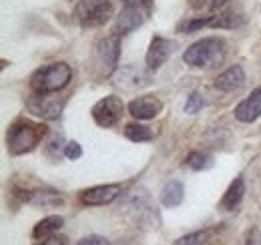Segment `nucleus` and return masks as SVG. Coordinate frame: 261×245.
I'll return each mask as SVG.
<instances>
[{"label":"nucleus","instance_id":"obj_10","mask_svg":"<svg viewBox=\"0 0 261 245\" xmlns=\"http://www.w3.org/2000/svg\"><path fill=\"white\" fill-rule=\"evenodd\" d=\"M177 48V42L171 40V38H165V36H153L151 44H149V51H147V57H145V64L149 70L157 72L161 66H163L167 59L175 53Z\"/></svg>","mask_w":261,"mask_h":245},{"label":"nucleus","instance_id":"obj_27","mask_svg":"<svg viewBox=\"0 0 261 245\" xmlns=\"http://www.w3.org/2000/svg\"><path fill=\"white\" fill-rule=\"evenodd\" d=\"M243 245H261V229L259 227H251L245 233V243Z\"/></svg>","mask_w":261,"mask_h":245},{"label":"nucleus","instance_id":"obj_30","mask_svg":"<svg viewBox=\"0 0 261 245\" xmlns=\"http://www.w3.org/2000/svg\"><path fill=\"white\" fill-rule=\"evenodd\" d=\"M125 4H129V2H141V0H123Z\"/></svg>","mask_w":261,"mask_h":245},{"label":"nucleus","instance_id":"obj_13","mask_svg":"<svg viewBox=\"0 0 261 245\" xmlns=\"http://www.w3.org/2000/svg\"><path fill=\"white\" fill-rule=\"evenodd\" d=\"M121 195V185L117 183H109V185H97V187H91V189H85L81 193V203L83 205H107L111 201H115L117 197Z\"/></svg>","mask_w":261,"mask_h":245},{"label":"nucleus","instance_id":"obj_8","mask_svg":"<svg viewBox=\"0 0 261 245\" xmlns=\"http://www.w3.org/2000/svg\"><path fill=\"white\" fill-rule=\"evenodd\" d=\"M65 103V99H57L53 94H34L27 101V109L38 119L55 121V119H59L63 115Z\"/></svg>","mask_w":261,"mask_h":245},{"label":"nucleus","instance_id":"obj_7","mask_svg":"<svg viewBox=\"0 0 261 245\" xmlns=\"http://www.w3.org/2000/svg\"><path fill=\"white\" fill-rule=\"evenodd\" d=\"M123 113H125V103L117 94L102 96L100 101L95 103V107L91 109V115H93L95 122H97L98 127H102V129L115 127L117 122L121 121Z\"/></svg>","mask_w":261,"mask_h":245},{"label":"nucleus","instance_id":"obj_16","mask_svg":"<svg viewBox=\"0 0 261 245\" xmlns=\"http://www.w3.org/2000/svg\"><path fill=\"white\" fill-rule=\"evenodd\" d=\"M245 22V16L237 8H221L219 12L211 14V24L209 29H237Z\"/></svg>","mask_w":261,"mask_h":245},{"label":"nucleus","instance_id":"obj_9","mask_svg":"<svg viewBox=\"0 0 261 245\" xmlns=\"http://www.w3.org/2000/svg\"><path fill=\"white\" fill-rule=\"evenodd\" d=\"M119 55H121V36L119 34H111L98 42L95 48V59H97L98 66L102 68V75H111L117 68Z\"/></svg>","mask_w":261,"mask_h":245},{"label":"nucleus","instance_id":"obj_1","mask_svg":"<svg viewBox=\"0 0 261 245\" xmlns=\"http://www.w3.org/2000/svg\"><path fill=\"white\" fill-rule=\"evenodd\" d=\"M46 133H48V127L42 122L31 121V119H16L10 125L8 135H6L8 153L14 157L31 153L40 145Z\"/></svg>","mask_w":261,"mask_h":245},{"label":"nucleus","instance_id":"obj_25","mask_svg":"<svg viewBox=\"0 0 261 245\" xmlns=\"http://www.w3.org/2000/svg\"><path fill=\"white\" fill-rule=\"evenodd\" d=\"M205 105H207V103H205V99H203L199 92H191V94L187 96V103H185V113H187V115H197Z\"/></svg>","mask_w":261,"mask_h":245},{"label":"nucleus","instance_id":"obj_21","mask_svg":"<svg viewBox=\"0 0 261 245\" xmlns=\"http://www.w3.org/2000/svg\"><path fill=\"white\" fill-rule=\"evenodd\" d=\"M185 165L191 167L193 171H207L213 167V157L209 153H203V151H193L187 155Z\"/></svg>","mask_w":261,"mask_h":245},{"label":"nucleus","instance_id":"obj_28","mask_svg":"<svg viewBox=\"0 0 261 245\" xmlns=\"http://www.w3.org/2000/svg\"><path fill=\"white\" fill-rule=\"evenodd\" d=\"M76 245H111V241L100 235H89V237H83Z\"/></svg>","mask_w":261,"mask_h":245},{"label":"nucleus","instance_id":"obj_18","mask_svg":"<svg viewBox=\"0 0 261 245\" xmlns=\"http://www.w3.org/2000/svg\"><path fill=\"white\" fill-rule=\"evenodd\" d=\"M183 199H185V187L181 181H177V179H171V181H167L163 185V189H161V203H163L165 207H179L181 203H183Z\"/></svg>","mask_w":261,"mask_h":245},{"label":"nucleus","instance_id":"obj_22","mask_svg":"<svg viewBox=\"0 0 261 245\" xmlns=\"http://www.w3.org/2000/svg\"><path fill=\"white\" fill-rule=\"evenodd\" d=\"M211 24V14L209 16H197V18H185L177 24V32H183V34H191V32H197L205 27Z\"/></svg>","mask_w":261,"mask_h":245},{"label":"nucleus","instance_id":"obj_14","mask_svg":"<svg viewBox=\"0 0 261 245\" xmlns=\"http://www.w3.org/2000/svg\"><path fill=\"white\" fill-rule=\"evenodd\" d=\"M235 119L241 122H253L261 117V87L253 89L247 99L235 107Z\"/></svg>","mask_w":261,"mask_h":245},{"label":"nucleus","instance_id":"obj_12","mask_svg":"<svg viewBox=\"0 0 261 245\" xmlns=\"http://www.w3.org/2000/svg\"><path fill=\"white\" fill-rule=\"evenodd\" d=\"M22 201H27L29 205H33L36 209H55V207H61L65 203V197L55 191V189H48V187H42V189H29V191H22Z\"/></svg>","mask_w":261,"mask_h":245},{"label":"nucleus","instance_id":"obj_24","mask_svg":"<svg viewBox=\"0 0 261 245\" xmlns=\"http://www.w3.org/2000/svg\"><path fill=\"white\" fill-rule=\"evenodd\" d=\"M229 0H189L193 10H203V12H217L227 6Z\"/></svg>","mask_w":261,"mask_h":245},{"label":"nucleus","instance_id":"obj_5","mask_svg":"<svg viewBox=\"0 0 261 245\" xmlns=\"http://www.w3.org/2000/svg\"><path fill=\"white\" fill-rule=\"evenodd\" d=\"M151 81H153V70L143 68L139 64H125L113 77V85L123 92H135L139 89H145L151 85Z\"/></svg>","mask_w":261,"mask_h":245},{"label":"nucleus","instance_id":"obj_26","mask_svg":"<svg viewBox=\"0 0 261 245\" xmlns=\"http://www.w3.org/2000/svg\"><path fill=\"white\" fill-rule=\"evenodd\" d=\"M65 157L66 159H70V161L81 159V157H83V147H81V143H76V141H68V143L65 145Z\"/></svg>","mask_w":261,"mask_h":245},{"label":"nucleus","instance_id":"obj_2","mask_svg":"<svg viewBox=\"0 0 261 245\" xmlns=\"http://www.w3.org/2000/svg\"><path fill=\"white\" fill-rule=\"evenodd\" d=\"M225 57H227L225 40L217 36H207L193 42L183 53V62L191 68H213L225 61Z\"/></svg>","mask_w":261,"mask_h":245},{"label":"nucleus","instance_id":"obj_23","mask_svg":"<svg viewBox=\"0 0 261 245\" xmlns=\"http://www.w3.org/2000/svg\"><path fill=\"white\" fill-rule=\"evenodd\" d=\"M211 235H213V229H201L179 237L173 245H207L211 241Z\"/></svg>","mask_w":261,"mask_h":245},{"label":"nucleus","instance_id":"obj_17","mask_svg":"<svg viewBox=\"0 0 261 245\" xmlns=\"http://www.w3.org/2000/svg\"><path fill=\"white\" fill-rule=\"evenodd\" d=\"M63 225H65V217H61V215H48V217L40 219V221L34 225L33 237L38 239V241H42V239H46V237L59 233Z\"/></svg>","mask_w":261,"mask_h":245},{"label":"nucleus","instance_id":"obj_15","mask_svg":"<svg viewBox=\"0 0 261 245\" xmlns=\"http://www.w3.org/2000/svg\"><path fill=\"white\" fill-rule=\"evenodd\" d=\"M215 89L221 92H233V91H239L243 85H245V72L239 64L235 66H229L227 70H223L217 79H215Z\"/></svg>","mask_w":261,"mask_h":245},{"label":"nucleus","instance_id":"obj_6","mask_svg":"<svg viewBox=\"0 0 261 245\" xmlns=\"http://www.w3.org/2000/svg\"><path fill=\"white\" fill-rule=\"evenodd\" d=\"M151 8H153L151 0H141V2L125 4L121 14L117 16V31H119V34H129V32L137 31L139 27H143L145 20L151 14Z\"/></svg>","mask_w":261,"mask_h":245},{"label":"nucleus","instance_id":"obj_4","mask_svg":"<svg viewBox=\"0 0 261 245\" xmlns=\"http://www.w3.org/2000/svg\"><path fill=\"white\" fill-rule=\"evenodd\" d=\"M115 14L111 0H79L72 8V18L85 29H97L107 24Z\"/></svg>","mask_w":261,"mask_h":245},{"label":"nucleus","instance_id":"obj_29","mask_svg":"<svg viewBox=\"0 0 261 245\" xmlns=\"http://www.w3.org/2000/svg\"><path fill=\"white\" fill-rule=\"evenodd\" d=\"M66 241H68V239H66L65 235H57V233H55V235H50V237L42 239L40 245H66Z\"/></svg>","mask_w":261,"mask_h":245},{"label":"nucleus","instance_id":"obj_3","mask_svg":"<svg viewBox=\"0 0 261 245\" xmlns=\"http://www.w3.org/2000/svg\"><path fill=\"white\" fill-rule=\"evenodd\" d=\"M72 79V68L66 62H50L38 68L31 77V89L34 94H53L63 91Z\"/></svg>","mask_w":261,"mask_h":245},{"label":"nucleus","instance_id":"obj_19","mask_svg":"<svg viewBox=\"0 0 261 245\" xmlns=\"http://www.w3.org/2000/svg\"><path fill=\"white\" fill-rule=\"evenodd\" d=\"M243 195H245V181H243V177H237V179H233V181H231V185L227 187V191L223 193L221 209H225V211H233V209L241 203Z\"/></svg>","mask_w":261,"mask_h":245},{"label":"nucleus","instance_id":"obj_11","mask_svg":"<svg viewBox=\"0 0 261 245\" xmlns=\"http://www.w3.org/2000/svg\"><path fill=\"white\" fill-rule=\"evenodd\" d=\"M127 109L137 121H149V119H155L163 111V101L155 94H143V96L133 99Z\"/></svg>","mask_w":261,"mask_h":245},{"label":"nucleus","instance_id":"obj_20","mask_svg":"<svg viewBox=\"0 0 261 245\" xmlns=\"http://www.w3.org/2000/svg\"><path fill=\"white\" fill-rule=\"evenodd\" d=\"M125 137L133 143H149L155 139V131L141 122H129L125 127Z\"/></svg>","mask_w":261,"mask_h":245}]
</instances>
